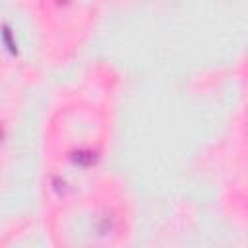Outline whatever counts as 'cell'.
<instances>
[{
	"label": "cell",
	"mask_w": 248,
	"mask_h": 248,
	"mask_svg": "<svg viewBox=\"0 0 248 248\" xmlns=\"http://www.w3.org/2000/svg\"><path fill=\"white\" fill-rule=\"evenodd\" d=\"M72 159H74L78 165L87 167V165H91V163L95 161V153H93V151H76Z\"/></svg>",
	"instance_id": "1"
}]
</instances>
